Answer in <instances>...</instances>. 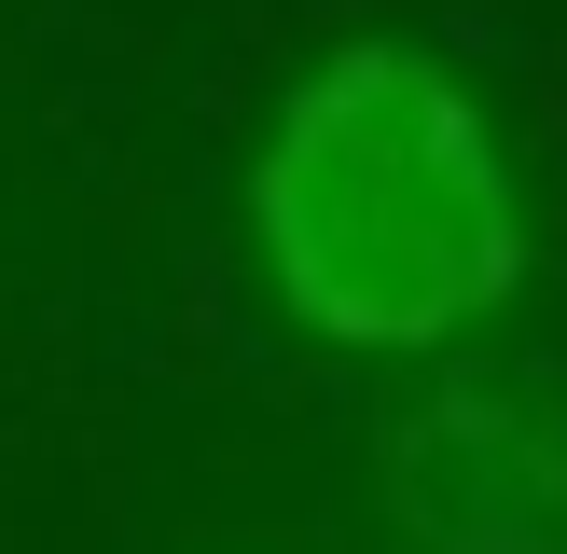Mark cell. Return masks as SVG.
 I'll use <instances>...</instances> for the list:
<instances>
[{"label":"cell","mask_w":567,"mask_h":554,"mask_svg":"<svg viewBox=\"0 0 567 554\" xmlns=\"http://www.w3.org/2000/svg\"><path fill=\"white\" fill-rule=\"evenodd\" d=\"M249 264L332 360H443L526 291V194L430 42H332L249 153Z\"/></svg>","instance_id":"cell-1"},{"label":"cell","mask_w":567,"mask_h":554,"mask_svg":"<svg viewBox=\"0 0 567 554\" xmlns=\"http://www.w3.org/2000/svg\"><path fill=\"white\" fill-rule=\"evenodd\" d=\"M374 513L402 554H567V388L443 375L374 430Z\"/></svg>","instance_id":"cell-2"}]
</instances>
